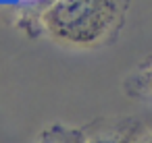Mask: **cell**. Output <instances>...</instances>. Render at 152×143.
I'll return each mask as SVG.
<instances>
[{"label":"cell","mask_w":152,"mask_h":143,"mask_svg":"<svg viewBox=\"0 0 152 143\" xmlns=\"http://www.w3.org/2000/svg\"><path fill=\"white\" fill-rule=\"evenodd\" d=\"M36 143H86V139H83L81 129H75V126H69L63 122H54V124H48L40 133Z\"/></svg>","instance_id":"4"},{"label":"cell","mask_w":152,"mask_h":143,"mask_svg":"<svg viewBox=\"0 0 152 143\" xmlns=\"http://www.w3.org/2000/svg\"><path fill=\"white\" fill-rule=\"evenodd\" d=\"M144 129L135 116H104L81 126V133L86 143H133Z\"/></svg>","instance_id":"2"},{"label":"cell","mask_w":152,"mask_h":143,"mask_svg":"<svg viewBox=\"0 0 152 143\" xmlns=\"http://www.w3.org/2000/svg\"><path fill=\"white\" fill-rule=\"evenodd\" d=\"M121 0H52L40 15V31L71 50L110 46L123 29Z\"/></svg>","instance_id":"1"},{"label":"cell","mask_w":152,"mask_h":143,"mask_svg":"<svg viewBox=\"0 0 152 143\" xmlns=\"http://www.w3.org/2000/svg\"><path fill=\"white\" fill-rule=\"evenodd\" d=\"M133 143H152V129H144V131L133 139Z\"/></svg>","instance_id":"6"},{"label":"cell","mask_w":152,"mask_h":143,"mask_svg":"<svg viewBox=\"0 0 152 143\" xmlns=\"http://www.w3.org/2000/svg\"><path fill=\"white\" fill-rule=\"evenodd\" d=\"M123 89L129 98L152 104V56H148L133 73L127 75Z\"/></svg>","instance_id":"3"},{"label":"cell","mask_w":152,"mask_h":143,"mask_svg":"<svg viewBox=\"0 0 152 143\" xmlns=\"http://www.w3.org/2000/svg\"><path fill=\"white\" fill-rule=\"evenodd\" d=\"M50 2H52V0H21V4H23L27 11H36V9H38V17L42 15V11H44Z\"/></svg>","instance_id":"5"}]
</instances>
